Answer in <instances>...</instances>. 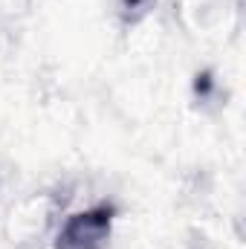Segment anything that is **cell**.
Instances as JSON below:
<instances>
[{
    "mask_svg": "<svg viewBox=\"0 0 246 249\" xmlns=\"http://www.w3.org/2000/svg\"><path fill=\"white\" fill-rule=\"evenodd\" d=\"M116 217L119 206L113 200H96L90 206L70 209L53 232V249H110Z\"/></svg>",
    "mask_w": 246,
    "mask_h": 249,
    "instance_id": "1",
    "label": "cell"
},
{
    "mask_svg": "<svg viewBox=\"0 0 246 249\" xmlns=\"http://www.w3.org/2000/svg\"><path fill=\"white\" fill-rule=\"evenodd\" d=\"M191 102L197 105V110L203 113H211V110H220L226 102H223V87H220V78L211 72V70H197L194 78H191Z\"/></svg>",
    "mask_w": 246,
    "mask_h": 249,
    "instance_id": "2",
    "label": "cell"
},
{
    "mask_svg": "<svg viewBox=\"0 0 246 249\" xmlns=\"http://www.w3.org/2000/svg\"><path fill=\"white\" fill-rule=\"evenodd\" d=\"M110 9L122 29H136L139 23H145L154 15L157 0H110Z\"/></svg>",
    "mask_w": 246,
    "mask_h": 249,
    "instance_id": "3",
    "label": "cell"
}]
</instances>
